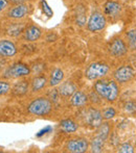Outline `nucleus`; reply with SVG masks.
<instances>
[{"label":"nucleus","instance_id":"obj_13","mask_svg":"<svg viewBox=\"0 0 136 153\" xmlns=\"http://www.w3.org/2000/svg\"><path fill=\"white\" fill-rule=\"evenodd\" d=\"M59 93L62 97L64 98H69L73 95V93L77 91V87L72 82V81H64V82H61L59 85Z\"/></svg>","mask_w":136,"mask_h":153},{"label":"nucleus","instance_id":"obj_29","mask_svg":"<svg viewBox=\"0 0 136 153\" xmlns=\"http://www.w3.org/2000/svg\"><path fill=\"white\" fill-rule=\"evenodd\" d=\"M42 10H43V13H44L47 17H51L53 15V10H51L50 6L47 4V2L45 1V0H43L42 1Z\"/></svg>","mask_w":136,"mask_h":153},{"label":"nucleus","instance_id":"obj_25","mask_svg":"<svg viewBox=\"0 0 136 153\" xmlns=\"http://www.w3.org/2000/svg\"><path fill=\"white\" fill-rule=\"evenodd\" d=\"M116 115V111L113 107H106L105 109L102 111V116H103V119L108 121V120H111L115 117Z\"/></svg>","mask_w":136,"mask_h":153},{"label":"nucleus","instance_id":"obj_3","mask_svg":"<svg viewBox=\"0 0 136 153\" xmlns=\"http://www.w3.org/2000/svg\"><path fill=\"white\" fill-rule=\"evenodd\" d=\"M109 66L105 62H92L85 70V77L88 80H98L109 73Z\"/></svg>","mask_w":136,"mask_h":153},{"label":"nucleus","instance_id":"obj_14","mask_svg":"<svg viewBox=\"0 0 136 153\" xmlns=\"http://www.w3.org/2000/svg\"><path fill=\"white\" fill-rule=\"evenodd\" d=\"M41 34H42V31L39 28L38 26H35V25H32V26L27 27L24 31V38L25 41L27 42H36L39 39L41 38Z\"/></svg>","mask_w":136,"mask_h":153},{"label":"nucleus","instance_id":"obj_1","mask_svg":"<svg viewBox=\"0 0 136 153\" xmlns=\"http://www.w3.org/2000/svg\"><path fill=\"white\" fill-rule=\"evenodd\" d=\"M94 91L108 102H114L118 98L119 89L115 80H105L98 79L93 85Z\"/></svg>","mask_w":136,"mask_h":153},{"label":"nucleus","instance_id":"obj_26","mask_svg":"<svg viewBox=\"0 0 136 153\" xmlns=\"http://www.w3.org/2000/svg\"><path fill=\"white\" fill-rule=\"evenodd\" d=\"M117 151L120 153H133L134 148L130 143H122L117 147Z\"/></svg>","mask_w":136,"mask_h":153},{"label":"nucleus","instance_id":"obj_22","mask_svg":"<svg viewBox=\"0 0 136 153\" xmlns=\"http://www.w3.org/2000/svg\"><path fill=\"white\" fill-rule=\"evenodd\" d=\"M105 140H103L102 137H98L96 135L95 137H93L90 143V149H91V152L93 153H101L104 151V147H105Z\"/></svg>","mask_w":136,"mask_h":153},{"label":"nucleus","instance_id":"obj_33","mask_svg":"<svg viewBox=\"0 0 136 153\" xmlns=\"http://www.w3.org/2000/svg\"><path fill=\"white\" fill-rule=\"evenodd\" d=\"M56 39H57V36H56V34H53V33H50L48 36H47V41H48V42H53V41L56 40Z\"/></svg>","mask_w":136,"mask_h":153},{"label":"nucleus","instance_id":"obj_16","mask_svg":"<svg viewBox=\"0 0 136 153\" xmlns=\"http://www.w3.org/2000/svg\"><path fill=\"white\" fill-rule=\"evenodd\" d=\"M122 12V6L119 3L115 1H108L105 4V13L110 18H115L118 17Z\"/></svg>","mask_w":136,"mask_h":153},{"label":"nucleus","instance_id":"obj_10","mask_svg":"<svg viewBox=\"0 0 136 153\" xmlns=\"http://www.w3.org/2000/svg\"><path fill=\"white\" fill-rule=\"evenodd\" d=\"M29 13V6L25 3L16 4L15 6L11 7L6 13V16L10 19H14V20H20L23 19L25 16H27Z\"/></svg>","mask_w":136,"mask_h":153},{"label":"nucleus","instance_id":"obj_34","mask_svg":"<svg viewBox=\"0 0 136 153\" xmlns=\"http://www.w3.org/2000/svg\"><path fill=\"white\" fill-rule=\"evenodd\" d=\"M10 2H12V3L14 4H21V3H24L26 0H8Z\"/></svg>","mask_w":136,"mask_h":153},{"label":"nucleus","instance_id":"obj_4","mask_svg":"<svg viewBox=\"0 0 136 153\" xmlns=\"http://www.w3.org/2000/svg\"><path fill=\"white\" fill-rule=\"evenodd\" d=\"M32 72L31 68L22 62H17L8 67L3 73L4 78H21L29 75Z\"/></svg>","mask_w":136,"mask_h":153},{"label":"nucleus","instance_id":"obj_21","mask_svg":"<svg viewBox=\"0 0 136 153\" xmlns=\"http://www.w3.org/2000/svg\"><path fill=\"white\" fill-rule=\"evenodd\" d=\"M60 128L66 133H71V132H75L79 128V125L77 124L74 121H72L71 119H66L63 120L60 123Z\"/></svg>","mask_w":136,"mask_h":153},{"label":"nucleus","instance_id":"obj_19","mask_svg":"<svg viewBox=\"0 0 136 153\" xmlns=\"http://www.w3.org/2000/svg\"><path fill=\"white\" fill-rule=\"evenodd\" d=\"M64 79V72L60 68H56L51 71L50 77H49V85L50 87H57L63 81Z\"/></svg>","mask_w":136,"mask_h":153},{"label":"nucleus","instance_id":"obj_24","mask_svg":"<svg viewBox=\"0 0 136 153\" xmlns=\"http://www.w3.org/2000/svg\"><path fill=\"white\" fill-rule=\"evenodd\" d=\"M126 38L128 41V46L131 50H136V29H130L127 31Z\"/></svg>","mask_w":136,"mask_h":153},{"label":"nucleus","instance_id":"obj_18","mask_svg":"<svg viewBox=\"0 0 136 153\" xmlns=\"http://www.w3.org/2000/svg\"><path fill=\"white\" fill-rule=\"evenodd\" d=\"M25 29V23H11L6 27V33L11 36H19L21 33H24Z\"/></svg>","mask_w":136,"mask_h":153},{"label":"nucleus","instance_id":"obj_27","mask_svg":"<svg viewBox=\"0 0 136 153\" xmlns=\"http://www.w3.org/2000/svg\"><path fill=\"white\" fill-rule=\"evenodd\" d=\"M124 108L127 114L134 115V114H136V102H134V101H128V102L125 103Z\"/></svg>","mask_w":136,"mask_h":153},{"label":"nucleus","instance_id":"obj_5","mask_svg":"<svg viewBox=\"0 0 136 153\" xmlns=\"http://www.w3.org/2000/svg\"><path fill=\"white\" fill-rule=\"evenodd\" d=\"M107 24V20H106V17L104 16L102 13L95 12L90 16L89 20L87 22V28L89 31L96 32L103 30L106 27Z\"/></svg>","mask_w":136,"mask_h":153},{"label":"nucleus","instance_id":"obj_9","mask_svg":"<svg viewBox=\"0 0 136 153\" xmlns=\"http://www.w3.org/2000/svg\"><path fill=\"white\" fill-rule=\"evenodd\" d=\"M128 51L126 43L120 38H115L110 42L109 44V52L111 55L115 57H120L125 55Z\"/></svg>","mask_w":136,"mask_h":153},{"label":"nucleus","instance_id":"obj_6","mask_svg":"<svg viewBox=\"0 0 136 153\" xmlns=\"http://www.w3.org/2000/svg\"><path fill=\"white\" fill-rule=\"evenodd\" d=\"M89 142L84 137H77V139H71L68 141L66 145L67 151L71 153H84L89 149Z\"/></svg>","mask_w":136,"mask_h":153},{"label":"nucleus","instance_id":"obj_32","mask_svg":"<svg viewBox=\"0 0 136 153\" xmlns=\"http://www.w3.org/2000/svg\"><path fill=\"white\" fill-rule=\"evenodd\" d=\"M8 4V0H0V12L5 10Z\"/></svg>","mask_w":136,"mask_h":153},{"label":"nucleus","instance_id":"obj_2","mask_svg":"<svg viewBox=\"0 0 136 153\" xmlns=\"http://www.w3.org/2000/svg\"><path fill=\"white\" fill-rule=\"evenodd\" d=\"M27 111L34 116H47L53 111V103L49 98L39 97L29 103Z\"/></svg>","mask_w":136,"mask_h":153},{"label":"nucleus","instance_id":"obj_11","mask_svg":"<svg viewBox=\"0 0 136 153\" xmlns=\"http://www.w3.org/2000/svg\"><path fill=\"white\" fill-rule=\"evenodd\" d=\"M17 53V47L8 40H0V56L12 57Z\"/></svg>","mask_w":136,"mask_h":153},{"label":"nucleus","instance_id":"obj_8","mask_svg":"<svg viewBox=\"0 0 136 153\" xmlns=\"http://www.w3.org/2000/svg\"><path fill=\"white\" fill-rule=\"evenodd\" d=\"M85 121L92 128H98L103 123V116L98 109L89 107L85 113Z\"/></svg>","mask_w":136,"mask_h":153},{"label":"nucleus","instance_id":"obj_23","mask_svg":"<svg viewBox=\"0 0 136 153\" xmlns=\"http://www.w3.org/2000/svg\"><path fill=\"white\" fill-rule=\"evenodd\" d=\"M110 132H111V126H110V124L108 122H103L96 128V135L102 137L105 141H107V139L109 137Z\"/></svg>","mask_w":136,"mask_h":153},{"label":"nucleus","instance_id":"obj_15","mask_svg":"<svg viewBox=\"0 0 136 153\" xmlns=\"http://www.w3.org/2000/svg\"><path fill=\"white\" fill-rule=\"evenodd\" d=\"M29 89V83L27 80H19L13 85L12 88V93L13 95L17 97H21L24 96V95L27 94Z\"/></svg>","mask_w":136,"mask_h":153},{"label":"nucleus","instance_id":"obj_7","mask_svg":"<svg viewBox=\"0 0 136 153\" xmlns=\"http://www.w3.org/2000/svg\"><path fill=\"white\" fill-rule=\"evenodd\" d=\"M135 71L131 66H122L116 69L113 73L114 79L118 83H126L134 77Z\"/></svg>","mask_w":136,"mask_h":153},{"label":"nucleus","instance_id":"obj_12","mask_svg":"<svg viewBox=\"0 0 136 153\" xmlns=\"http://www.w3.org/2000/svg\"><path fill=\"white\" fill-rule=\"evenodd\" d=\"M89 101V97L82 91H75L73 95L70 97V103L71 105L75 107H83Z\"/></svg>","mask_w":136,"mask_h":153},{"label":"nucleus","instance_id":"obj_17","mask_svg":"<svg viewBox=\"0 0 136 153\" xmlns=\"http://www.w3.org/2000/svg\"><path fill=\"white\" fill-rule=\"evenodd\" d=\"M47 82H48V80H47L45 75H38V76L34 77L33 80H32V82H31L32 91L34 93L42 91V90L45 89V87L47 85Z\"/></svg>","mask_w":136,"mask_h":153},{"label":"nucleus","instance_id":"obj_28","mask_svg":"<svg viewBox=\"0 0 136 153\" xmlns=\"http://www.w3.org/2000/svg\"><path fill=\"white\" fill-rule=\"evenodd\" d=\"M11 89L12 88H11L10 82L4 80H0V96H3V95L8 94Z\"/></svg>","mask_w":136,"mask_h":153},{"label":"nucleus","instance_id":"obj_31","mask_svg":"<svg viewBox=\"0 0 136 153\" xmlns=\"http://www.w3.org/2000/svg\"><path fill=\"white\" fill-rule=\"evenodd\" d=\"M100 98H101V96L95 91L92 92L91 94H90V96H89L90 101H91V102H94V103H100V101H101Z\"/></svg>","mask_w":136,"mask_h":153},{"label":"nucleus","instance_id":"obj_30","mask_svg":"<svg viewBox=\"0 0 136 153\" xmlns=\"http://www.w3.org/2000/svg\"><path fill=\"white\" fill-rule=\"evenodd\" d=\"M33 72H35L36 74H41L42 73V71L43 70H45V64H37V65H35V66L32 67V69H31Z\"/></svg>","mask_w":136,"mask_h":153},{"label":"nucleus","instance_id":"obj_20","mask_svg":"<svg viewBox=\"0 0 136 153\" xmlns=\"http://www.w3.org/2000/svg\"><path fill=\"white\" fill-rule=\"evenodd\" d=\"M87 21V10L83 4H79L75 8V22L79 26H84Z\"/></svg>","mask_w":136,"mask_h":153}]
</instances>
